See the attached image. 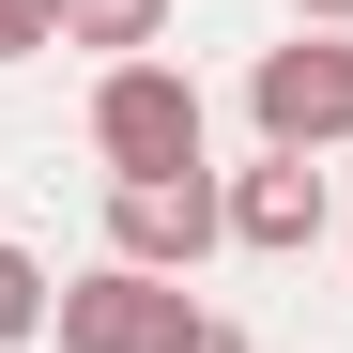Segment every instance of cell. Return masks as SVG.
Here are the masks:
<instances>
[{
  "label": "cell",
  "mask_w": 353,
  "mask_h": 353,
  "mask_svg": "<svg viewBox=\"0 0 353 353\" xmlns=\"http://www.w3.org/2000/svg\"><path fill=\"white\" fill-rule=\"evenodd\" d=\"M46 292H62V276H46L31 246H0V353H16V338H46Z\"/></svg>",
  "instance_id": "cell-7"
},
{
  "label": "cell",
  "mask_w": 353,
  "mask_h": 353,
  "mask_svg": "<svg viewBox=\"0 0 353 353\" xmlns=\"http://www.w3.org/2000/svg\"><path fill=\"white\" fill-rule=\"evenodd\" d=\"M92 154H108V185L123 169H200V77L185 62H108L92 77Z\"/></svg>",
  "instance_id": "cell-4"
},
{
  "label": "cell",
  "mask_w": 353,
  "mask_h": 353,
  "mask_svg": "<svg viewBox=\"0 0 353 353\" xmlns=\"http://www.w3.org/2000/svg\"><path fill=\"white\" fill-rule=\"evenodd\" d=\"M31 46H62V0H0V62H31Z\"/></svg>",
  "instance_id": "cell-8"
},
{
  "label": "cell",
  "mask_w": 353,
  "mask_h": 353,
  "mask_svg": "<svg viewBox=\"0 0 353 353\" xmlns=\"http://www.w3.org/2000/svg\"><path fill=\"white\" fill-rule=\"evenodd\" d=\"M215 246H230L215 169H123V185H108V261H139V276H200Z\"/></svg>",
  "instance_id": "cell-1"
},
{
  "label": "cell",
  "mask_w": 353,
  "mask_h": 353,
  "mask_svg": "<svg viewBox=\"0 0 353 353\" xmlns=\"http://www.w3.org/2000/svg\"><path fill=\"white\" fill-rule=\"evenodd\" d=\"M185 353H246V323H215V307H200V338H185Z\"/></svg>",
  "instance_id": "cell-10"
},
{
  "label": "cell",
  "mask_w": 353,
  "mask_h": 353,
  "mask_svg": "<svg viewBox=\"0 0 353 353\" xmlns=\"http://www.w3.org/2000/svg\"><path fill=\"white\" fill-rule=\"evenodd\" d=\"M62 46H108V62H154V46H169V0H62Z\"/></svg>",
  "instance_id": "cell-6"
},
{
  "label": "cell",
  "mask_w": 353,
  "mask_h": 353,
  "mask_svg": "<svg viewBox=\"0 0 353 353\" xmlns=\"http://www.w3.org/2000/svg\"><path fill=\"white\" fill-rule=\"evenodd\" d=\"M230 246H261V261H292V246H323V154H261V169H230Z\"/></svg>",
  "instance_id": "cell-5"
},
{
  "label": "cell",
  "mask_w": 353,
  "mask_h": 353,
  "mask_svg": "<svg viewBox=\"0 0 353 353\" xmlns=\"http://www.w3.org/2000/svg\"><path fill=\"white\" fill-rule=\"evenodd\" d=\"M246 123H261V154H338V139H353V31H292V46H261Z\"/></svg>",
  "instance_id": "cell-3"
},
{
  "label": "cell",
  "mask_w": 353,
  "mask_h": 353,
  "mask_svg": "<svg viewBox=\"0 0 353 353\" xmlns=\"http://www.w3.org/2000/svg\"><path fill=\"white\" fill-rule=\"evenodd\" d=\"M292 31H353V0H292Z\"/></svg>",
  "instance_id": "cell-9"
},
{
  "label": "cell",
  "mask_w": 353,
  "mask_h": 353,
  "mask_svg": "<svg viewBox=\"0 0 353 353\" xmlns=\"http://www.w3.org/2000/svg\"><path fill=\"white\" fill-rule=\"evenodd\" d=\"M46 338L62 353H185L200 338V292L185 276H139V261H92L77 292H46Z\"/></svg>",
  "instance_id": "cell-2"
}]
</instances>
